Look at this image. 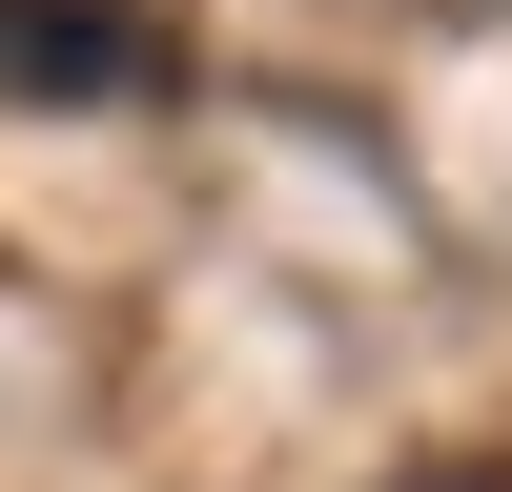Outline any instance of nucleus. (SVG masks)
Masks as SVG:
<instances>
[{
	"label": "nucleus",
	"instance_id": "f257e3e1",
	"mask_svg": "<svg viewBox=\"0 0 512 492\" xmlns=\"http://www.w3.org/2000/svg\"><path fill=\"white\" fill-rule=\"evenodd\" d=\"M185 41L144 0H0V103H164Z\"/></svg>",
	"mask_w": 512,
	"mask_h": 492
},
{
	"label": "nucleus",
	"instance_id": "f03ea898",
	"mask_svg": "<svg viewBox=\"0 0 512 492\" xmlns=\"http://www.w3.org/2000/svg\"><path fill=\"white\" fill-rule=\"evenodd\" d=\"M410 492H512V472H410Z\"/></svg>",
	"mask_w": 512,
	"mask_h": 492
}]
</instances>
